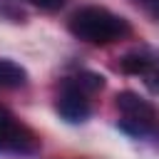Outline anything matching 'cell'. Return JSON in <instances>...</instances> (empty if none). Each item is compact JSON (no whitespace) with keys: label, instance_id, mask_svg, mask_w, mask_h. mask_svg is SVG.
<instances>
[{"label":"cell","instance_id":"9c48e42d","mask_svg":"<svg viewBox=\"0 0 159 159\" xmlns=\"http://www.w3.org/2000/svg\"><path fill=\"white\" fill-rule=\"evenodd\" d=\"M32 5H37L40 10H47V12H55L65 5V0H30Z\"/></svg>","mask_w":159,"mask_h":159},{"label":"cell","instance_id":"6da1fadb","mask_svg":"<svg viewBox=\"0 0 159 159\" xmlns=\"http://www.w3.org/2000/svg\"><path fill=\"white\" fill-rule=\"evenodd\" d=\"M67 27L77 40L89 42V45H109V42H117V40H122L132 32L129 22L122 15H114V12H109L107 7H99V5L80 7L70 17Z\"/></svg>","mask_w":159,"mask_h":159},{"label":"cell","instance_id":"3957f363","mask_svg":"<svg viewBox=\"0 0 159 159\" xmlns=\"http://www.w3.org/2000/svg\"><path fill=\"white\" fill-rule=\"evenodd\" d=\"M37 147H40V139L32 134V129L20 124V119L5 104H0V149L15 152V154H32Z\"/></svg>","mask_w":159,"mask_h":159},{"label":"cell","instance_id":"5b68a950","mask_svg":"<svg viewBox=\"0 0 159 159\" xmlns=\"http://www.w3.org/2000/svg\"><path fill=\"white\" fill-rule=\"evenodd\" d=\"M27 84V70L12 60L0 57V89H20Z\"/></svg>","mask_w":159,"mask_h":159},{"label":"cell","instance_id":"277c9868","mask_svg":"<svg viewBox=\"0 0 159 159\" xmlns=\"http://www.w3.org/2000/svg\"><path fill=\"white\" fill-rule=\"evenodd\" d=\"M55 107H57V114H60L65 122H70V124H80V122H84V119L89 117V112H92L87 94L80 92L77 87L67 84V82H62V92H60Z\"/></svg>","mask_w":159,"mask_h":159},{"label":"cell","instance_id":"30bf717a","mask_svg":"<svg viewBox=\"0 0 159 159\" xmlns=\"http://www.w3.org/2000/svg\"><path fill=\"white\" fill-rule=\"evenodd\" d=\"M137 2H139L154 20H159V0H137Z\"/></svg>","mask_w":159,"mask_h":159},{"label":"cell","instance_id":"52a82bcc","mask_svg":"<svg viewBox=\"0 0 159 159\" xmlns=\"http://www.w3.org/2000/svg\"><path fill=\"white\" fill-rule=\"evenodd\" d=\"M149 62H152V60H149V57H142V55H124V57L119 60V70L127 72V75H142Z\"/></svg>","mask_w":159,"mask_h":159},{"label":"cell","instance_id":"ba28073f","mask_svg":"<svg viewBox=\"0 0 159 159\" xmlns=\"http://www.w3.org/2000/svg\"><path fill=\"white\" fill-rule=\"evenodd\" d=\"M139 77L144 80V87H147L152 94H159V65H157V62H149Z\"/></svg>","mask_w":159,"mask_h":159},{"label":"cell","instance_id":"7a4b0ae2","mask_svg":"<svg viewBox=\"0 0 159 159\" xmlns=\"http://www.w3.org/2000/svg\"><path fill=\"white\" fill-rule=\"evenodd\" d=\"M117 109L122 112V122H119V129L132 134V137H149V134H157L159 132V112L157 107L139 97L137 92H119L117 94Z\"/></svg>","mask_w":159,"mask_h":159},{"label":"cell","instance_id":"8992f818","mask_svg":"<svg viewBox=\"0 0 159 159\" xmlns=\"http://www.w3.org/2000/svg\"><path fill=\"white\" fill-rule=\"evenodd\" d=\"M65 82L72 84V87H77V89L84 92V94H92V92H97V89L104 87V77L97 75V72H89V70H84V72L75 75V77H67Z\"/></svg>","mask_w":159,"mask_h":159}]
</instances>
